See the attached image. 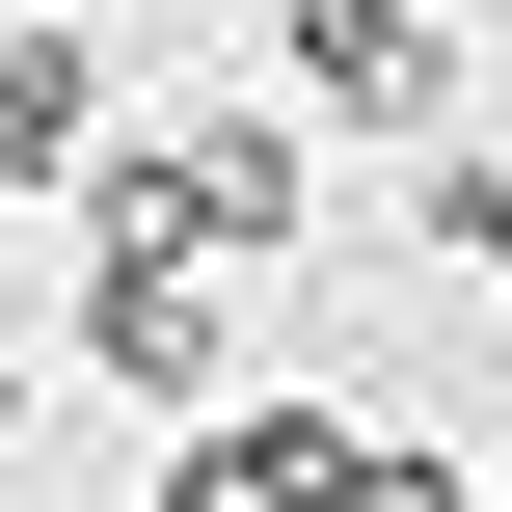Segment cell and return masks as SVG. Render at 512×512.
Masks as SVG:
<instances>
[{
	"instance_id": "2",
	"label": "cell",
	"mask_w": 512,
	"mask_h": 512,
	"mask_svg": "<svg viewBox=\"0 0 512 512\" xmlns=\"http://www.w3.org/2000/svg\"><path fill=\"white\" fill-rule=\"evenodd\" d=\"M297 108L432 135V108H459V27H432V0H297Z\"/></svg>"
},
{
	"instance_id": "7",
	"label": "cell",
	"mask_w": 512,
	"mask_h": 512,
	"mask_svg": "<svg viewBox=\"0 0 512 512\" xmlns=\"http://www.w3.org/2000/svg\"><path fill=\"white\" fill-rule=\"evenodd\" d=\"M432 243H459V270H512V135L459 162V189H432Z\"/></svg>"
},
{
	"instance_id": "8",
	"label": "cell",
	"mask_w": 512,
	"mask_h": 512,
	"mask_svg": "<svg viewBox=\"0 0 512 512\" xmlns=\"http://www.w3.org/2000/svg\"><path fill=\"white\" fill-rule=\"evenodd\" d=\"M0 459H27V351H0Z\"/></svg>"
},
{
	"instance_id": "3",
	"label": "cell",
	"mask_w": 512,
	"mask_h": 512,
	"mask_svg": "<svg viewBox=\"0 0 512 512\" xmlns=\"http://www.w3.org/2000/svg\"><path fill=\"white\" fill-rule=\"evenodd\" d=\"M324 459H351V405H189L162 512H324Z\"/></svg>"
},
{
	"instance_id": "4",
	"label": "cell",
	"mask_w": 512,
	"mask_h": 512,
	"mask_svg": "<svg viewBox=\"0 0 512 512\" xmlns=\"http://www.w3.org/2000/svg\"><path fill=\"white\" fill-rule=\"evenodd\" d=\"M81 351H108L135 405H216V270H162V243H108V270H81Z\"/></svg>"
},
{
	"instance_id": "1",
	"label": "cell",
	"mask_w": 512,
	"mask_h": 512,
	"mask_svg": "<svg viewBox=\"0 0 512 512\" xmlns=\"http://www.w3.org/2000/svg\"><path fill=\"white\" fill-rule=\"evenodd\" d=\"M297 216H324L297 108H162L81 162V243H162V270H297Z\"/></svg>"
},
{
	"instance_id": "6",
	"label": "cell",
	"mask_w": 512,
	"mask_h": 512,
	"mask_svg": "<svg viewBox=\"0 0 512 512\" xmlns=\"http://www.w3.org/2000/svg\"><path fill=\"white\" fill-rule=\"evenodd\" d=\"M324 512H486V486H459V459H405V432L351 405V459H324Z\"/></svg>"
},
{
	"instance_id": "5",
	"label": "cell",
	"mask_w": 512,
	"mask_h": 512,
	"mask_svg": "<svg viewBox=\"0 0 512 512\" xmlns=\"http://www.w3.org/2000/svg\"><path fill=\"white\" fill-rule=\"evenodd\" d=\"M0 162H27V189L108 162V54H81V0H0Z\"/></svg>"
}]
</instances>
